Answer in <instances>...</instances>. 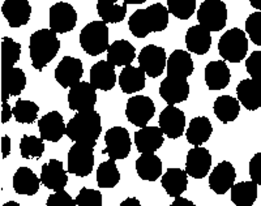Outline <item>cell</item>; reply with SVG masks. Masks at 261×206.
<instances>
[{
    "instance_id": "cell-1",
    "label": "cell",
    "mask_w": 261,
    "mask_h": 206,
    "mask_svg": "<svg viewBox=\"0 0 261 206\" xmlns=\"http://www.w3.org/2000/svg\"><path fill=\"white\" fill-rule=\"evenodd\" d=\"M169 8L154 3L145 9H137L128 20L130 33L136 38H145L150 33L163 32L169 25Z\"/></svg>"
},
{
    "instance_id": "cell-2",
    "label": "cell",
    "mask_w": 261,
    "mask_h": 206,
    "mask_svg": "<svg viewBox=\"0 0 261 206\" xmlns=\"http://www.w3.org/2000/svg\"><path fill=\"white\" fill-rule=\"evenodd\" d=\"M101 132V116L94 110H89V111H77V114L67 124L65 135L73 142H84L95 146Z\"/></svg>"
},
{
    "instance_id": "cell-3",
    "label": "cell",
    "mask_w": 261,
    "mask_h": 206,
    "mask_svg": "<svg viewBox=\"0 0 261 206\" xmlns=\"http://www.w3.org/2000/svg\"><path fill=\"white\" fill-rule=\"evenodd\" d=\"M57 34L51 29H39L30 36V59L37 71H42L58 55L60 41Z\"/></svg>"
},
{
    "instance_id": "cell-4",
    "label": "cell",
    "mask_w": 261,
    "mask_h": 206,
    "mask_svg": "<svg viewBox=\"0 0 261 206\" xmlns=\"http://www.w3.org/2000/svg\"><path fill=\"white\" fill-rule=\"evenodd\" d=\"M80 44L83 50L90 56H98L109 48V28L106 22L92 21L84 27L80 33Z\"/></svg>"
},
{
    "instance_id": "cell-5",
    "label": "cell",
    "mask_w": 261,
    "mask_h": 206,
    "mask_svg": "<svg viewBox=\"0 0 261 206\" xmlns=\"http://www.w3.org/2000/svg\"><path fill=\"white\" fill-rule=\"evenodd\" d=\"M218 53L222 59L230 63H241L248 53V38L239 28L227 30L218 42Z\"/></svg>"
},
{
    "instance_id": "cell-6",
    "label": "cell",
    "mask_w": 261,
    "mask_h": 206,
    "mask_svg": "<svg viewBox=\"0 0 261 206\" xmlns=\"http://www.w3.org/2000/svg\"><path fill=\"white\" fill-rule=\"evenodd\" d=\"M94 146L84 142H74L68 151V172L85 177L94 167Z\"/></svg>"
},
{
    "instance_id": "cell-7",
    "label": "cell",
    "mask_w": 261,
    "mask_h": 206,
    "mask_svg": "<svg viewBox=\"0 0 261 206\" xmlns=\"http://www.w3.org/2000/svg\"><path fill=\"white\" fill-rule=\"evenodd\" d=\"M197 21L211 32H221L227 21V7L222 0H204L197 11Z\"/></svg>"
},
{
    "instance_id": "cell-8",
    "label": "cell",
    "mask_w": 261,
    "mask_h": 206,
    "mask_svg": "<svg viewBox=\"0 0 261 206\" xmlns=\"http://www.w3.org/2000/svg\"><path fill=\"white\" fill-rule=\"evenodd\" d=\"M155 114L154 102L146 95L130 97L125 107V116L130 124L143 128L151 120Z\"/></svg>"
},
{
    "instance_id": "cell-9",
    "label": "cell",
    "mask_w": 261,
    "mask_h": 206,
    "mask_svg": "<svg viewBox=\"0 0 261 206\" xmlns=\"http://www.w3.org/2000/svg\"><path fill=\"white\" fill-rule=\"evenodd\" d=\"M105 142H106V149L103 153L107 154L110 159L119 161V159H125L129 156L132 141L125 128H110L105 135Z\"/></svg>"
},
{
    "instance_id": "cell-10",
    "label": "cell",
    "mask_w": 261,
    "mask_h": 206,
    "mask_svg": "<svg viewBox=\"0 0 261 206\" xmlns=\"http://www.w3.org/2000/svg\"><path fill=\"white\" fill-rule=\"evenodd\" d=\"M139 64L145 71L146 76L157 79L163 73L167 65L166 51L155 44H148L140 51Z\"/></svg>"
},
{
    "instance_id": "cell-11",
    "label": "cell",
    "mask_w": 261,
    "mask_h": 206,
    "mask_svg": "<svg viewBox=\"0 0 261 206\" xmlns=\"http://www.w3.org/2000/svg\"><path fill=\"white\" fill-rule=\"evenodd\" d=\"M77 24V12L69 3L59 2L50 8V29L64 34L74 29Z\"/></svg>"
},
{
    "instance_id": "cell-12",
    "label": "cell",
    "mask_w": 261,
    "mask_h": 206,
    "mask_svg": "<svg viewBox=\"0 0 261 206\" xmlns=\"http://www.w3.org/2000/svg\"><path fill=\"white\" fill-rule=\"evenodd\" d=\"M97 89L92 85V83L76 84L72 86L68 93V105L69 109L73 111H89L94 110L97 103Z\"/></svg>"
},
{
    "instance_id": "cell-13",
    "label": "cell",
    "mask_w": 261,
    "mask_h": 206,
    "mask_svg": "<svg viewBox=\"0 0 261 206\" xmlns=\"http://www.w3.org/2000/svg\"><path fill=\"white\" fill-rule=\"evenodd\" d=\"M160 95L167 105L184 102L190 95V84L184 77L167 76L160 85Z\"/></svg>"
},
{
    "instance_id": "cell-14",
    "label": "cell",
    "mask_w": 261,
    "mask_h": 206,
    "mask_svg": "<svg viewBox=\"0 0 261 206\" xmlns=\"http://www.w3.org/2000/svg\"><path fill=\"white\" fill-rule=\"evenodd\" d=\"M83 74V63L73 56H64L55 69V80L64 89L72 88L80 83Z\"/></svg>"
},
{
    "instance_id": "cell-15",
    "label": "cell",
    "mask_w": 261,
    "mask_h": 206,
    "mask_svg": "<svg viewBox=\"0 0 261 206\" xmlns=\"http://www.w3.org/2000/svg\"><path fill=\"white\" fill-rule=\"evenodd\" d=\"M158 123L169 139L175 140L183 136L186 128V115L181 110L174 107V105H169L161 112Z\"/></svg>"
},
{
    "instance_id": "cell-16",
    "label": "cell",
    "mask_w": 261,
    "mask_h": 206,
    "mask_svg": "<svg viewBox=\"0 0 261 206\" xmlns=\"http://www.w3.org/2000/svg\"><path fill=\"white\" fill-rule=\"evenodd\" d=\"M212 167V154L202 146H195L187 154L186 171L193 179H204Z\"/></svg>"
},
{
    "instance_id": "cell-17",
    "label": "cell",
    "mask_w": 261,
    "mask_h": 206,
    "mask_svg": "<svg viewBox=\"0 0 261 206\" xmlns=\"http://www.w3.org/2000/svg\"><path fill=\"white\" fill-rule=\"evenodd\" d=\"M237 171L232 163L222 161L214 167L209 175V188L217 194H225L235 184Z\"/></svg>"
},
{
    "instance_id": "cell-18",
    "label": "cell",
    "mask_w": 261,
    "mask_h": 206,
    "mask_svg": "<svg viewBox=\"0 0 261 206\" xmlns=\"http://www.w3.org/2000/svg\"><path fill=\"white\" fill-rule=\"evenodd\" d=\"M2 13L11 28L24 27L32 16V7L28 0H4Z\"/></svg>"
},
{
    "instance_id": "cell-19",
    "label": "cell",
    "mask_w": 261,
    "mask_h": 206,
    "mask_svg": "<svg viewBox=\"0 0 261 206\" xmlns=\"http://www.w3.org/2000/svg\"><path fill=\"white\" fill-rule=\"evenodd\" d=\"M38 128L42 139L51 142H58L67 132V125L58 111H51L42 116L38 120Z\"/></svg>"
},
{
    "instance_id": "cell-20",
    "label": "cell",
    "mask_w": 261,
    "mask_h": 206,
    "mask_svg": "<svg viewBox=\"0 0 261 206\" xmlns=\"http://www.w3.org/2000/svg\"><path fill=\"white\" fill-rule=\"evenodd\" d=\"M41 182L46 188L51 191L57 192L64 189L68 183V176L63 168V162L58 159H50L48 163L42 166Z\"/></svg>"
},
{
    "instance_id": "cell-21",
    "label": "cell",
    "mask_w": 261,
    "mask_h": 206,
    "mask_svg": "<svg viewBox=\"0 0 261 206\" xmlns=\"http://www.w3.org/2000/svg\"><path fill=\"white\" fill-rule=\"evenodd\" d=\"M27 86V74L21 68H11L2 72V102L9 97H17Z\"/></svg>"
},
{
    "instance_id": "cell-22",
    "label": "cell",
    "mask_w": 261,
    "mask_h": 206,
    "mask_svg": "<svg viewBox=\"0 0 261 206\" xmlns=\"http://www.w3.org/2000/svg\"><path fill=\"white\" fill-rule=\"evenodd\" d=\"M239 102L249 111H256L261 107V81L253 79L242 80L237 86Z\"/></svg>"
},
{
    "instance_id": "cell-23",
    "label": "cell",
    "mask_w": 261,
    "mask_h": 206,
    "mask_svg": "<svg viewBox=\"0 0 261 206\" xmlns=\"http://www.w3.org/2000/svg\"><path fill=\"white\" fill-rule=\"evenodd\" d=\"M163 131L161 127H143L135 133V145L140 153H155L163 145Z\"/></svg>"
},
{
    "instance_id": "cell-24",
    "label": "cell",
    "mask_w": 261,
    "mask_h": 206,
    "mask_svg": "<svg viewBox=\"0 0 261 206\" xmlns=\"http://www.w3.org/2000/svg\"><path fill=\"white\" fill-rule=\"evenodd\" d=\"M115 65L107 60H99L90 69V83L97 90L109 91L115 86L116 73Z\"/></svg>"
},
{
    "instance_id": "cell-25",
    "label": "cell",
    "mask_w": 261,
    "mask_h": 206,
    "mask_svg": "<svg viewBox=\"0 0 261 206\" xmlns=\"http://www.w3.org/2000/svg\"><path fill=\"white\" fill-rule=\"evenodd\" d=\"M226 60H214L205 67V83L209 90H222L230 83L231 73Z\"/></svg>"
},
{
    "instance_id": "cell-26",
    "label": "cell",
    "mask_w": 261,
    "mask_h": 206,
    "mask_svg": "<svg viewBox=\"0 0 261 206\" xmlns=\"http://www.w3.org/2000/svg\"><path fill=\"white\" fill-rule=\"evenodd\" d=\"M186 44L190 53L205 55L211 50L212 46L211 30L200 24L191 27L186 33Z\"/></svg>"
},
{
    "instance_id": "cell-27",
    "label": "cell",
    "mask_w": 261,
    "mask_h": 206,
    "mask_svg": "<svg viewBox=\"0 0 261 206\" xmlns=\"http://www.w3.org/2000/svg\"><path fill=\"white\" fill-rule=\"evenodd\" d=\"M136 58V48L125 39H119L107 48V62L115 67L129 65Z\"/></svg>"
},
{
    "instance_id": "cell-28",
    "label": "cell",
    "mask_w": 261,
    "mask_h": 206,
    "mask_svg": "<svg viewBox=\"0 0 261 206\" xmlns=\"http://www.w3.org/2000/svg\"><path fill=\"white\" fill-rule=\"evenodd\" d=\"M145 71L141 67L125 65L119 76V85L123 93L132 94L145 88Z\"/></svg>"
},
{
    "instance_id": "cell-29",
    "label": "cell",
    "mask_w": 261,
    "mask_h": 206,
    "mask_svg": "<svg viewBox=\"0 0 261 206\" xmlns=\"http://www.w3.org/2000/svg\"><path fill=\"white\" fill-rule=\"evenodd\" d=\"M163 189L166 191L170 197H178L183 192L187 191L188 187V174L187 171L180 168H169L162 175L161 179Z\"/></svg>"
},
{
    "instance_id": "cell-30",
    "label": "cell",
    "mask_w": 261,
    "mask_h": 206,
    "mask_svg": "<svg viewBox=\"0 0 261 206\" xmlns=\"http://www.w3.org/2000/svg\"><path fill=\"white\" fill-rule=\"evenodd\" d=\"M167 76H178L187 79L193 73L195 65L190 55V51H172L167 59Z\"/></svg>"
},
{
    "instance_id": "cell-31",
    "label": "cell",
    "mask_w": 261,
    "mask_h": 206,
    "mask_svg": "<svg viewBox=\"0 0 261 206\" xmlns=\"http://www.w3.org/2000/svg\"><path fill=\"white\" fill-rule=\"evenodd\" d=\"M97 12L106 24H118L125 18L127 3L122 0H98Z\"/></svg>"
},
{
    "instance_id": "cell-32",
    "label": "cell",
    "mask_w": 261,
    "mask_h": 206,
    "mask_svg": "<svg viewBox=\"0 0 261 206\" xmlns=\"http://www.w3.org/2000/svg\"><path fill=\"white\" fill-rule=\"evenodd\" d=\"M137 175L146 182H155L162 175V161L154 153H141L136 161Z\"/></svg>"
},
{
    "instance_id": "cell-33",
    "label": "cell",
    "mask_w": 261,
    "mask_h": 206,
    "mask_svg": "<svg viewBox=\"0 0 261 206\" xmlns=\"http://www.w3.org/2000/svg\"><path fill=\"white\" fill-rule=\"evenodd\" d=\"M41 177L37 176L29 167H20L13 175V189L18 194L34 196L39 191Z\"/></svg>"
},
{
    "instance_id": "cell-34",
    "label": "cell",
    "mask_w": 261,
    "mask_h": 206,
    "mask_svg": "<svg viewBox=\"0 0 261 206\" xmlns=\"http://www.w3.org/2000/svg\"><path fill=\"white\" fill-rule=\"evenodd\" d=\"M212 133H213V127L211 120L205 116H197L191 120L190 127L186 131V137L193 146H201L204 142L211 139Z\"/></svg>"
},
{
    "instance_id": "cell-35",
    "label": "cell",
    "mask_w": 261,
    "mask_h": 206,
    "mask_svg": "<svg viewBox=\"0 0 261 206\" xmlns=\"http://www.w3.org/2000/svg\"><path fill=\"white\" fill-rule=\"evenodd\" d=\"M214 114L218 120L222 123H231L239 116L241 112V105L239 99L230 95H221L214 100Z\"/></svg>"
},
{
    "instance_id": "cell-36",
    "label": "cell",
    "mask_w": 261,
    "mask_h": 206,
    "mask_svg": "<svg viewBox=\"0 0 261 206\" xmlns=\"http://www.w3.org/2000/svg\"><path fill=\"white\" fill-rule=\"evenodd\" d=\"M257 183H235L231 187V202L237 206H252L257 200Z\"/></svg>"
},
{
    "instance_id": "cell-37",
    "label": "cell",
    "mask_w": 261,
    "mask_h": 206,
    "mask_svg": "<svg viewBox=\"0 0 261 206\" xmlns=\"http://www.w3.org/2000/svg\"><path fill=\"white\" fill-rule=\"evenodd\" d=\"M120 182V172L114 159L102 162L97 168V184L99 188H114Z\"/></svg>"
},
{
    "instance_id": "cell-38",
    "label": "cell",
    "mask_w": 261,
    "mask_h": 206,
    "mask_svg": "<svg viewBox=\"0 0 261 206\" xmlns=\"http://www.w3.org/2000/svg\"><path fill=\"white\" fill-rule=\"evenodd\" d=\"M20 55L21 44L13 41L11 37H4L2 39V72L15 67L20 60Z\"/></svg>"
},
{
    "instance_id": "cell-39",
    "label": "cell",
    "mask_w": 261,
    "mask_h": 206,
    "mask_svg": "<svg viewBox=\"0 0 261 206\" xmlns=\"http://www.w3.org/2000/svg\"><path fill=\"white\" fill-rule=\"evenodd\" d=\"M39 107L37 103L32 100L17 99L16 105L13 107V116L16 118V121L21 124H32L37 120L38 116Z\"/></svg>"
},
{
    "instance_id": "cell-40",
    "label": "cell",
    "mask_w": 261,
    "mask_h": 206,
    "mask_svg": "<svg viewBox=\"0 0 261 206\" xmlns=\"http://www.w3.org/2000/svg\"><path fill=\"white\" fill-rule=\"evenodd\" d=\"M45 140L37 136H27L25 135L20 142L21 157L24 159L29 158H41L43 151H45Z\"/></svg>"
},
{
    "instance_id": "cell-41",
    "label": "cell",
    "mask_w": 261,
    "mask_h": 206,
    "mask_svg": "<svg viewBox=\"0 0 261 206\" xmlns=\"http://www.w3.org/2000/svg\"><path fill=\"white\" fill-rule=\"evenodd\" d=\"M167 8L179 20H188L196 11V0H167Z\"/></svg>"
},
{
    "instance_id": "cell-42",
    "label": "cell",
    "mask_w": 261,
    "mask_h": 206,
    "mask_svg": "<svg viewBox=\"0 0 261 206\" xmlns=\"http://www.w3.org/2000/svg\"><path fill=\"white\" fill-rule=\"evenodd\" d=\"M246 33L256 46H261V11L248 16L246 20Z\"/></svg>"
},
{
    "instance_id": "cell-43",
    "label": "cell",
    "mask_w": 261,
    "mask_h": 206,
    "mask_svg": "<svg viewBox=\"0 0 261 206\" xmlns=\"http://www.w3.org/2000/svg\"><path fill=\"white\" fill-rule=\"evenodd\" d=\"M77 206H102V194L99 191L89 188H81L76 197Z\"/></svg>"
},
{
    "instance_id": "cell-44",
    "label": "cell",
    "mask_w": 261,
    "mask_h": 206,
    "mask_svg": "<svg viewBox=\"0 0 261 206\" xmlns=\"http://www.w3.org/2000/svg\"><path fill=\"white\" fill-rule=\"evenodd\" d=\"M246 69L251 79L261 81V51H253L247 58Z\"/></svg>"
},
{
    "instance_id": "cell-45",
    "label": "cell",
    "mask_w": 261,
    "mask_h": 206,
    "mask_svg": "<svg viewBox=\"0 0 261 206\" xmlns=\"http://www.w3.org/2000/svg\"><path fill=\"white\" fill-rule=\"evenodd\" d=\"M46 206H77V203H76V200L71 197L68 192L60 189L47 198Z\"/></svg>"
},
{
    "instance_id": "cell-46",
    "label": "cell",
    "mask_w": 261,
    "mask_h": 206,
    "mask_svg": "<svg viewBox=\"0 0 261 206\" xmlns=\"http://www.w3.org/2000/svg\"><path fill=\"white\" fill-rule=\"evenodd\" d=\"M249 176L251 180L261 186V153H256L249 161Z\"/></svg>"
},
{
    "instance_id": "cell-47",
    "label": "cell",
    "mask_w": 261,
    "mask_h": 206,
    "mask_svg": "<svg viewBox=\"0 0 261 206\" xmlns=\"http://www.w3.org/2000/svg\"><path fill=\"white\" fill-rule=\"evenodd\" d=\"M13 115V107H11L8 105V102H3L2 105V123L6 124L8 123L9 119L12 118Z\"/></svg>"
},
{
    "instance_id": "cell-48",
    "label": "cell",
    "mask_w": 261,
    "mask_h": 206,
    "mask_svg": "<svg viewBox=\"0 0 261 206\" xmlns=\"http://www.w3.org/2000/svg\"><path fill=\"white\" fill-rule=\"evenodd\" d=\"M2 151H3V158L6 159L11 153V139L8 136H3L2 137Z\"/></svg>"
},
{
    "instance_id": "cell-49",
    "label": "cell",
    "mask_w": 261,
    "mask_h": 206,
    "mask_svg": "<svg viewBox=\"0 0 261 206\" xmlns=\"http://www.w3.org/2000/svg\"><path fill=\"white\" fill-rule=\"evenodd\" d=\"M171 206H196V205L192 202V201L181 197V196H178V197H175L174 202L171 203Z\"/></svg>"
},
{
    "instance_id": "cell-50",
    "label": "cell",
    "mask_w": 261,
    "mask_h": 206,
    "mask_svg": "<svg viewBox=\"0 0 261 206\" xmlns=\"http://www.w3.org/2000/svg\"><path fill=\"white\" fill-rule=\"evenodd\" d=\"M120 206H140V201L136 197H128L127 200L120 203Z\"/></svg>"
},
{
    "instance_id": "cell-51",
    "label": "cell",
    "mask_w": 261,
    "mask_h": 206,
    "mask_svg": "<svg viewBox=\"0 0 261 206\" xmlns=\"http://www.w3.org/2000/svg\"><path fill=\"white\" fill-rule=\"evenodd\" d=\"M249 3H251V6L255 9L261 11V0H249Z\"/></svg>"
},
{
    "instance_id": "cell-52",
    "label": "cell",
    "mask_w": 261,
    "mask_h": 206,
    "mask_svg": "<svg viewBox=\"0 0 261 206\" xmlns=\"http://www.w3.org/2000/svg\"><path fill=\"white\" fill-rule=\"evenodd\" d=\"M123 2L127 4H143L145 3L146 0H123Z\"/></svg>"
}]
</instances>
